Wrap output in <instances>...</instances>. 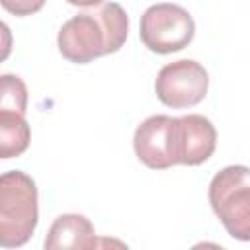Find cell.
Masks as SVG:
<instances>
[{"label": "cell", "instance_id": "1", "mask_svg": "<svg viewBox=\"0 0 250 250\" xmlns=\"http://www.w3.org/2000/svg\"><path fill=\"white\" fill-rule=\"evenodd\" d=\"M129 31V18L115 2H102L72 16L57 35L61 55L76 64L92 62L98 57L117 53Z\"/></svg>", "mask_w": 250, "mask_h": 250}, {"label": "cell", "instance_id": "2", "mask_svg": "<svg viewBox=\"0 0 250 250\" xmlns=\"http://www.w3.org/2000/svg\"><path fill=\"white\" fill-rule=\"evenodd\" d=\"M39 219L37 188L31 176L10 170L0 178V246H23Z\"/></svg>", "mask_w": 250, "mask_h": 250}, {"label": "cell", "instance_id": "3", "mask_svg": "<svg viewBox=\"0 0 250 250\" xmlns=\"http://www.w3.org/2000/svg\"><path fill=\"white\" fill-rule=\"evenodd\" d=\"M209 203L225 230L250 242V168L232 164L217 172L209 184Z\"/></svg>", "mask_w": 250, "mask_h": 250}, {"label": "cell", "instance_id": "4", "mask_svg": "<svg viewBox=\"0 0 250 250\" xmlns=\"http://www.w3.org/2000/svg\"><path fill=\"white\" fill-rule=\"evenodd\" d=\"M195 35V21L191 14L170 2L154 4L141 16L139 37L143 45L158 55H170L182 51L191 43Z\"/></svg>", "mask_w": 250, "mask_h": 250}, {"label": "cell", "instance_id": "5", "mask_svg": "<svg viewBox=\"0 0 250 250\" xmlns=\"http://www.w3.org/2000/svg\"><path fill=\"white\" fill-rule=\"evenodd\" d=\"M209 88V74L193 59H180L160 68L154 80L156 98L174 109L197 105Z\"/></svg>", "mask_w": 250, "mask_h": 250}, {"label": "cell", "instance_id": "6", "mask_svg": "<svg viewBox=\"0 0 250 250\" xmlns=\"http://www.w3.org/2000/svg\"><path fill=\"white\" fill-rule=\"evenodd\" d=\"M133 148L137 158L152 170H166L178 164V117H146L135 131Z\"/></svg>", "mask_w": 250, "mask_h": 250}, {"label": "cell", "instance_id": "7", "mask_svg": "<svg viewBox=\"0 0 250 250\" xmlns=\"http://www.w3.org/2000/svg\"><path fill=\"white\" fill-rule=\"evenodd\" d=\"M178 164L197 166L205 162L217 146L215 125L197 113H188L178 117Z\"/></svg>", "mask_w": 250, "mask_h": 250}, {"label": "cell", "instance_id": "8", "mask_svg": "<svg viewBox=\"0 0 250 250\" xmlns=\"http://www.w3.org/2000/svg\"><path fill=\"white\" fill-rule=\"evenodd\" d=\"M96 244V230L88 217L78 213L59 215L45 238L47 250L61 248H92Z\"/></svg>", "mask_w": 250, "mask_h": 250}, {"label": "cell", "instance_id": "9", "mask_svg": "<svg viewBox=\"0 0 250 250\" xmlns=\"http://www.w3.org/2000/svg\"><path fill=\"white\" fill-rule=\"evenodd\" d=\"M31 139L25 113L0 109V156L14 158L27 150Z\"/></svg>", "mask_w": 250, "mask_h": 250}, {"label": "cell", "instance_id": "10", "mask_svg": "<svg viewBox=\"0 0 250 250\" xmlns=\"http://www.w3.org/2000/svg\"><path fill=\"white\" fill-rule=\"evenodd\" d=\"M0 109H12L25 113L27 109V88L16 74H2L0 80Z\"/></svg>", "mask_w": 250, "mask_h": 250}, {"label": "cell", "instance_id": "11", "mask_svg": "<svg viewBox=\"0 0 250 250\" xmlns=\"http://www.w3.org/2000/svg\"><path fill=\"white\" fill-rule=\"evenodd\" d=\"M4 10L14 16H31L39 12L45 4V0H0Z\"/></svg>", "mask_w": 250, "mask_h": 250}, {"label": "cell", "instance_id": "12", "mask_svg": "<svg viewBox=\"0 0 250 250\" xmlns=\"http://www.w3.org/2000/svg\"><path fill=\"white\" fill-rule=\"evenodd\" d=\"M70 6H80V8H92V6H98L102 4L104 0H66Z\"/></svg>", "mask_w": 250, "mask_h": 250}]
</instances>
